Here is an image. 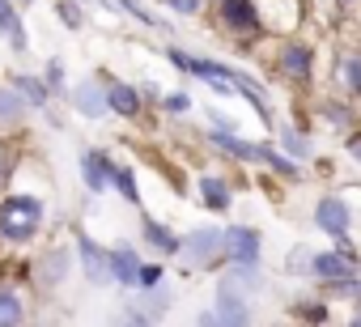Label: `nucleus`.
I'll use <instances>...</instances> for the list:
<instances>
[{
  "label": "nucleus",
  "instance_id": "f257e3e1",
  "mask_svg": "<svg viewBox=\"0 0 361 327\" xmlns=\"http://www.w3.org/2000/svg\"><path fill=\"white\" fill-rule=\"evenodd\" d=\"M43 221H47V204L35 192H5L0 196V247L22 251V247L39 242Z\"/></svg>",
  "mask_w": 361,
  "mask_h": 327
},
{
  "label": "nucleus",
  "instance_id": "f03ea898",
  "mask_svg": "<svg viewBox=\"0 0 361 327\" xmlns=\"http://www.w3.org/2000/svg\"><path fill=\"white\" fill-rule=\"evenodd\" d=\"M196 327H251V302H247V293L230 276H221L217 280V297H213L209 310L196 314Z\"/></svg>",
  "mask_w": 361,
  "mask_h": 327
},
{
  "label": "nucleus",
  "instance_id": "7ed1b4c3",
  "mask_svg": "<svg viewBox=\"0 0 361 327\" xmlns=\"http://www.w3.org/2000/svg\"><path fill=\"white\" fill-rule=\"evenodd\" d=\"M178 259L192 272H217L226 264L221 255V226H196L188 234H178Z\"/></svg>",
  "mask_w": 361,
  "mask_h": 327
},
{
  "label": "nucleus",
  "instance_id": "20e7f679",
  "mask_svg": "<svg viewBox=\"0 0 361 327\" xmlns=\"http://www.w3.org/2000/svg\"><path fill=\"white\" fill-rule=\"evenodd\" d=\"M166 60L178 68V73H188V77H196V81H204L209 90H217V94H234V85H230V64H221V60H209V56H192V51H183V47H166Z\"/></svg>",
  "mask_w": 361,
  "mask_h": 327
},
{
  "label": "nucleus",
  "instance_id": "39448f33",
  "mask_svg": "<svg viewBox=\"0 0 361 327\" xmlns=\"http://www.w3.org/2000/svg\"><path fill=\"white\" fill-rule=\"evenodd\" d=\"M217 26L230 39H243V43L264 35V18H259L255 0H217Z\"/></svg>",
  "mask_w": 361,
  "mask_h": 327
},
{
  "label": "nucleus",
  "instance_id": "423d86ee",
  "mask_svg": "<svg viewBox=\"0 0 361 327\" xmlns=\"http://www.w3.org/2000/svg\"><path fill=\"white\" fill-rule=\"evenodd\" d=\"M73 259H77V272L85 276V285H94V289H106V285H111L106 247H102L94 234H85V230L73 234Z\"/></svg>",
  "mask_w": 361,
  "mask_h": 327
},
{
  "label": "nucleus",
  "instance_id": "0eeeda50",
  "mask_svg": "<svg viewBox=\"0 0 361 327\" xmlns=\"http://www.w3.org/2000/svg\"><path fill=\"white\" fill-rule=\"evenodd\" d=\"M64 102H68L73 115H81V119H90V123H98V119L111 115V111H106V85H102V73L73 81L68 94H64Z\"/></svg>",
  "mask_w": 361,
  "mask_h": 327
},
{
  "label": "nucleus",
  "instance_id": "6e6552de",
  "mask_svg": "<svg viewBox=\"0 0 361 327\" xmlns=\"http://www.w3.org/2000/svg\"><path fill=\"white\" fill-rule=\"evenodd\" d=\"M276 73L298 81V85H310V77H314V47L306 39H285L276 47Z\"/></svg>",
  "mask_w": 361,
  "mask_h": 327
},
{
  "label": "nucleus",
  "instance_id": "1a4fd4ad",
  "mask_svg": "<svg viewBox=\"0 0 361 327\" xmlns=\"http://www.w3.org/2000/svg\"><path fill=\"white\" fill-rule=\"evenodd\" d=\"M221 255H226V264H259L264 234L255 226H226L221 230Z\"/></svg>",
  "mask_w": 361,
  "mask_h": 327
},
{
  "label": "nucleus",
  "instance_id": "9d476101",
  "mask_svg": "<svg viewBox=\"0 0 361 327\" xmlns=\"http://www.w3.org/2000/svg\"><path fill=\"white\" fill-rule=\"evenodd\" d=\"M111 171H115V157L98 144L81 149V183L90 196H106L111 192Z\"/></svg>",
  "mask_w": 361,
  "mask_h": 327
},
{
  "label": "nucleus",
  "instance_id": "9b49d317",
  "mask_svg": "<svg viewBox=\"0 0 361 327\" xmlns=\"http://www.w3.org/2000/svg\"><path fill=\"white\" fill-rule=\"evenodd\" d=\"M106 264H111V285L136 289V272H140V264H145V255L136 251V242L119 238L115 247H106Z\"/></svg>",
  "mask_w": 361,
  "mask_h": 327
},
{
  "label": "nucleus",
  "instance_id": "f8f14e48",
  "mask_svg": "<svg viewBox=\"0 0 361 327\" xmlns=\"http://www.w3.org/2000/svg\"><path fill=\"white\" fill-rule=\"evenodd\" d=\"M102 85H106V111L111 115H119V119H140L145 115V98L132 81H119V77L102 73Z\"/></svg>",
  "mask_w": 361,
  "mask_h": 327
},
{
  "label": "nucleus",
  "instance_id": "ddd939ff",
  "mask_svg": "<svg viewBox=\"0 0 361 327\" xmlns=\"http://www.w3.org/2000/svg\"><path fill=\"white\" fill-rule=\"evenodd\" d=\"M5 85H13L18 90V98L39 115V111H51L56 106V98H51V90L43 85V77L39 73H30V68H13L9 77H5Z\"/></svg>",
  "mask_w": 361,
  "mask_h": 327
},
{
  "label": "nucleus",
  "instance_id": "4468645a",
  "mask_svg": "<svg viewBox=\"0 0 361 327\" xmlns=\"http://www.w3.org/2000/svg\"><path fill=\"white\" fill-rule=\"evenodd\" d=\"M204 140L217 149V153H226L230 161H238V166H259V140H247L243 132H204Z\"/></svg>",
  "mask_w": 361,
  "mask_h": 327
},
{
  "label": "nucleus",
  "instance_id": "2eb2a0df",
  "mask_svg": "<svg viewBox=\"0 0 361 327\" xmlns=\"http://www.w3.org/2000/svg\"><path fill=\"white\" fill-rule=\"evenodd\" d=\"M140 242H145L157 259H178V234H174L166 221L149 217V213H140Z\"/></svg>",
  "mask_w": 361,
  "mask_h": 327
},
{
  "label": "nucleus",
  "instance_id": "dca6fc26",
  "mask_svg": "<svg viewBox=\"0 0 361 327\" xmlns=\"http://www.w3.org/2000/svg\"><path fill=\"white\" fill-rule=\"evenodd\" d=\"M314 226H319L327 238H340V234H348L353 213H348V204H344L340 196H319V204H314Z\"/></svg>",
  "mask_w": 361,
  "mask_h": 327
},
{
  "label": "nucleus",
  "instance_id": "f3484780",
  "mask_svg": "<svg viewBox=\"0 0 361 327\" xmlns=\"http://www.w3.org/2000/svg\"><path fill=\"white\" fill-rule=\"evenodd\" d=\"M73 272H77L73 247H51V251L39 259V285H43V289H60Z\"/></svg>",
  "mask_w": 361,
  "mask_h": 327
},
{
  "label": "nucleus",
  "instance_id": "a211bd4d",
  "mask_svg": "<svg viewBox=\"0 0 361 327\" xmlns=\"http://www.w3.org/2000/svg\"><path fill=\"white\" fill-rule=\"evenodd\" d=\"M306 276H314L319 285H336V280H348V276H357V264H348L340 251H314V255H310V268H306Z\"/></svg>",
  "mask_w": 361,
  "mask_h": 327
},
{
  "label": "nucleus",
  "instance_id": "6ab92c4d",
  "mask_svg": "<svg viewBox=\"0 0 361 327\" xmlns=\"http://www.w3.org/2000/svg\"><path fill=\"white\" fill-rule=\"evenodd\" d=\"M30 115H35V111L18 98V90L0 81V136H18V132L30 123Z\"/></svg>",
  "mask_w": 361,
  "mask_h": 327
},
{
  "label": "nucleus",
  "instance_id": "aec40b11",
  "mask_svg": "<svg viewBox=\"0 0 361 327\" xmlns=\"http://www.w3.org/2000/svg\"><path fill=\"white\" fill-rule=\"evenodd\" d=\"M230 85H234V94H238V98H247V106H251V111H255V115H259V119H264L268 128H272V106H268V90H264V85H259V81H255L251 73H243V68H234V64H230Z\"/></svg>",
  "mask_w": 361,
  "mask_h": 327
},
{
  "label": "nucleus",
  "instance_id": "412c9836",
  "mask_svg": "<svg viewBox=\"0 0 361 327\" xmlns=\"http://www.w3.org/2000/svg\"><path fill=\"white\" fill-rule=\"evenodd\" d=\"M30 319V297L22 293V285L0 280V327H26Z\"/></svg>",
  "mask_w": 361,
  "mask_h": 327
},
{
  "label": "nucleus",
  "instance_id": "4be33fe9",
  "mask_svg": "<svg viewBox=\"0 0 361 327\" xmlns=\"http://www.w3.org/2000/svg\"><path fill=\"white\" fill-rule=\"evenodd\" d=\"M196 192H200V204L209 209V213H230V204H234V187H230V179H221V175H200V183H196Z\"/></svg>",
  "mask_w": 361,
  "mask_h": 327
},
{
  "label": "nucleus",
  "instance_id": "5701e85b",
  "mask_svg": "<svg viewBox=\"0 0 361 327\" xmlns=\"http://www.w3.org/2000/svg\"><path fill=\"white\" fill-rule=\"evenodd\" d=\"M0 35H5V43L26 56L30 51V35H26V22H22V9L13 5V0H0Z\"/></svg>",
  "mask_w": 361,
  "mask_h": 327
},
{
  "label": "nucleus",
  "instance_id": "b1692460",
  "mask_svg": "<svg viewBox=\"0 0 361 327\" xmlns=\"http://www.w3.org/2000/svg\"><path fill=\"white\" fill-rule=\"evenodd\" d=\"M111 192H119V200H123V204H132V209H140V204H145V200H140L136 171L128 166V161H115V171H111Z\"/></svg>",
  "mask_w": 361,
  "mask_h": 327
},
{
  "label": "nucleus",
  "instance_id": "393cba45",
  "mask_svg": "<svg viewBox=\"0 0 361 327\" xmlns=\"http://www.w3.org/2000/svg\"><path fill=\"white\" fill-rule=\"evenodd\" d=\"M259 166H268L281 179H302V166H298L293 157H285L281 149H272V144H259Z\"/></svg>",
  "mask_w": 361,
  "mask_h": 327
},
{
  "label": "nucleus",
  "instance_id": "a878e982",
  "mask_svg": "<svg viewBox=\"0 0 361 327\" xmlns=\"http://www.w3.org/2000/svg\"><path fill=\"white\" fill-rule=\"evenodd\" d=\"M319 115H323L336 132H357V115H353V106H348V102L323 98V102H319Z\"/></svg>",
  "mask_w": 361,
  "mask_h": 327
},
{
  "label": "nucleus",
  "instance_id": "bb28decb",
  "mask_svg": "<svg viewBox=\"0 0 361 327\" xmlns=\"http://www.w3.org/2000/svg\"><path fill=\"white\" fill-rule=\"evenodd\" d=\"M140 314H149L153 323L161 319V314H170V306H174V293L166 289V285H157V289H149V293H140V302H132Z\"/></svg>",
  "mask_w": 361,
  "mask_h": 327
},
{
  "label": "nucleus",
  "instance_id": "cd10ccee",
  "mask_svg": "<svg viewBox=\"0 0 361 327\" xmlns=\"http://www.w3.org/2000/svg\"><path fill=\"white\" fill-rule=\"evenodd\" d=\"M111 9H119V13H128L132 22H140V26H149V30H166V22L145 5V0H106Z\"/></svg>",
  "mask_w": 361,
  "mask_h": 327
},
{
  "label": "nucleus",
  "instance_id": "c85d7f7f",
  "mask_svg": "<svg viewBox=\"0 0 361 327\" xmlns=\"http://www.w3.org/2000/svg\"><path fill=\"white\" fill-rule=\"evenodd\" d=\"M39 77H43V85L51 90V98H56V102H64V94H68V85H73V81H68L64 60H60V56H51V60L43 64V73H39Z\"/></svg>",
  "mask_w": 361,
  "mask_h": 327
},
{
  "label": "nucleus",
  "instance_id": "c756f323",
  "mask_svg": "<svg viewBox=\"0 0 361 327\" xmlns=\"http://www.w3.org/2000/svg\"><path fill=\"white\" fill-rule=\"evenodd\" d=\"M336 81H340L353 98H361V56H357V51H348V56L336 60Z\"/></svg>",
  "mask_w": 361,
  "mask_h": 327
},
{
  "label": "nucleus",
  "instance_id": "7c9ffc66",
  "mask_svg": "<svg viewBox=\"0 0 361 327\" xmlns=\"http://www.w3.org/2000/svg\"><path fill=\"white\" fill-rule=\"evenodd\" d=\"M18 171H22V153L13 149L9 136H0V192H9V183L18 179Z\"/></svg>",
  "mask_w": 361,
  "mask_h": 327
},
{
  "label": "nucleus",
  "instance_id": "2f4dec72",
  "mask_svg": "<svg viewBox=\"0 0 361 327\" xmlns=\"http://www.w3.org/2000/svg\"><path fill=\"white\" fill-rule=\"evenodd\" d=\"M51 13L60 18L64 30H85V5L81 0H51Z\"/></svg>",
  "mask_w": 361,
  "mask_h": 327
},
{
  "label": "nucleus",
  "instance_id": "473e14b6",
  "mask_svg": "<svg viewBox=\"0 0 361 327\" xmlns=\"http://www.w3.org/2000/svg\"><path fill=\"white\" fill-rule=\"evenodd\" d=\"M276 136H281V144H285V157H293V161H310V157H314V144H310L298 128H281Z\"/></svg>",
  "mask_w": 361,
  "mask_h": 327
},
{
  "label": "nucleus",
  "instance_id": "72a5a7b5",
  "mask_svg": "<svg viewBox=\"0 0 361 327\" xmlns=\"http://www.w3.org/2000/svg\"><path fill=\"white\" fill-rule=\"evenodd\" d=\"M157 285H166V259H145L136 272V293H149Z\"/></svg>",
  "mask_w": 361,
  "mask_h": 327
},
{
  "label": "nucleus",
  "instance_id": "f704fd0d",
  "mask_svg": "<svg viewBox=\"0 0 361 327\" xmlns=\"http://www.w3.org/2000/svg\"><path fill=\"white\" fill-rule=\"evenodd\" d=\"M243 293H251V289H259L264 285V272H259V264H230V272H226Z\"/></svg>",
  "mask_w": 361,
  "mask_h": 327
},
{
  "label": "nucleus",
  "instance_id": "c9c22d12",
  "mask_svg": "<svg viewBox=\"0 0 361 327\" xmlns=\"http://www.w3.org/2000/svg\"><path fill=\"white\" fill-rule=\"evenodd\" d=\"M157 106H161L166 115H188V111H192V94H188V90H170V94L157 98Z\"/></svg>",
  "mask_w": 361,
  "mask_h": 327
},
{
  "label": "nucleus",
  "instance_id": "e433bc0d",
  "mask_svg": "<svg viewBox=\"0 0 361 327\" xmlns=\"http://www.w3.org/2000/svg\"><path fill=\"white\" fill-rule=\"evenodd\" d=\"M293 314H298V319H310V323H323V319H327V306H323V297H302V302L293 306Z\"/></svg>",
  "mask_w": 361,
  "mask_h": 327
},
{
  "label": "nucleus",
  "instance_id": "4c0bfd02",
  "mask_svg": "<svg viewBox=\"0 0 361 327\" xmlns=\"http://www.w3.org/2000/svg\"><path fill=\"white\" fill-rule=\"evenodd\" d=\"M161 5H166L170 13H178V18H200L209 0H161Z\"/></svg>",
  "mask_w": 361,
  "mask_h": 327
},
{
  "label": "nucleus",
  "instance_id": "58836bf2",
  "mask_svg": "<svg viewBox=\"0 0 361 327\" xmlns=\"http://www.w3.org/2000/svg\"><path fill=\"white\" fill-rule=\"evenodd\" d=\"M310 255H314L310 247H293L289 251V272H306L310 268Z\"/></svg>",
  "mask_w": 361,
  "mask_h": 327
},
{
  "label": "nucleus",
  "instance_id": "ea45409f",
  "mask_svg": "<svg viewBox=\"0 0 361 327\" xmlns=\"http://www.w3.org/2000/svg\"><path fill=\"white\" fill-rule=\"evenodd\" d=\"M119 327H157V323H153L149 314H140L136 306H128V310H123V319H119Z\"/></svg>",
  "mask_w": 361,
  "mask_h": 327
},
{
  "label": "nucleus",
  "instance_id": "a19ab883",
  "mask_svg": "<svg viewBox=\"0 0 361 327\" xmlns=\"http://www.w3.org/2000/svg\"><path fill=\"white\" fill-rule=\"evenodd\" d=\"M344 149H348V157H353V161H361V128L344 136Z\"/></svg>",
  "mask_w": 361,
  "mask_h": 327
},
{
  "label": "nucleus",
  "instance_id": "79ce46f5",
  "mask_svg": "<svg viewBox=\"0 0 361 327\" xmlns=\"http://www.w3.org/2000/svg\"><path fill=\"white\" fill-rule=\"evenodd\" d=\"M13 5H18V9H30V5H39V0H13Z\"/></svg>",
  "mask_w": 361,
  "mask_h": 327
},
{
  "label": "nucleus",
  "instance_id": "37998d69",
  "mask_svg": "<svg viewBox=\"0 0 361 327\" xmlns=\"http://www.w3.org/2000/svg\"><path fill=\"white\" fill-rule=\"evenodd\" d=\"M348 327H361V310H357V314H353V319H348Z\"/></svg>",
  "mask_w": 361,
  "mask_h": 327
},
{
  "label": "nucleus",
  "instance_id": "c03bdc74",
  "mask_svg": "<svg viewBox=\"0 0 361 327\" xmlns=\"http://www.w3.org/2000/svg\"><path fill=\"white\" fill-rule=\"evenodd\" d=\"M81 5H94V0H81Z\"/></svg>",
  "mask_w": 361,
  "mask_h": 327
}]
</instances>
